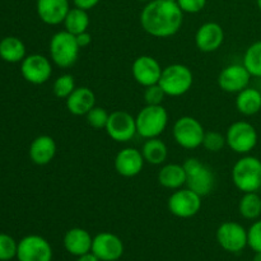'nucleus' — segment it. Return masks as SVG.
<instances>
[{"mask_svg":"<svg viewBox=\"0 0 261 261\" xmlns=\"http://www.w3.org/2000/svg\"><path fill=\"white\" fill-rule=\"evenodd\" d=\"M184 23V12L176 2L150 0L140 13L142 28L155 38L175 36Z\"/></svg>","mask_w":261,"mask_h":261,"instance_id":"f257e3e1","label":"nucleus"},{"mask_svg":"<svg viewBox=\"0 0 261 261\" xmlns=\"http://www.w3.org/2000/svg\"><path fill=\"white\" fill-rule=\"evenodd\" d=\"M232 182L242 193H257L261 189V161L244 155L232 168Z\"/></svg>","mask_w":261,"mask_h":261,"instance_id":"f03ea898","label":"nucleus"},{"mask_svg":"<svg viewBox=\"0 0 261 261\" xmlns=\"http://www.w3.org/2000/svg\"><path fill=\"white\" fill-rule=\"evenodd\" d=\"M50 58L56 66L61 69L71 68L79 56V47L75 35L68 31H59L51 37L48 43Z\"/></svg>","mask_w":261,"mask_h":261,"instance_id":"7ed1b4c3","label":"nucleus"},{"mask_svg":"<svg viewBox=\"0 0 261 261\" xmlns=\"http://www.w3.org/2000/svg\"><path fill=\"white\" fill-rule=\"evenodd\" d=\"M137 134L144 139L158 138L168 125V112L162 105H145L135 116Z\"/></svg>","mask_w":261,"mask_h":261,"instance_id":"20e7f679","label":"nucleus"},{"mask_svg":"<svg viewBox=\"0 0 261 261\" xmlns=\"http://www.w3.org/2000/svg\"><path fill=\"white\" fill-rule=\"evenodd\" d=\"M194 83V74L189 66L184 64H171L162 70L158 84L166 96L180 97L188 93Z\"/></svg>","mask_w":261,"mask_h":261,"instance_id":"39448f33","label":"nucleus"},{"mask_svg":"<svg viewBox=\"0 0 261 261\" xmlns=\"http://www.w3.org/2000/svg\"><path fill=\"white\" fill-rule=\"evenodd\" d=\"M182 166L186 172V188L201 198L209 195L216 185V176L213 171L198 158H188Z\"/></svg>","mask_w":261,"mask_h":261,"instance_id":"423d86ee","label":"nucleus"},{"mask_svg":"<svg viewBox=\"0 0 261 261\" xmlns=\"http://www.w3.org/2000/svg\"><path fill=\"white\" fill-rule=\"evenodd\" d=\"M175 142L185 149H196L203 145L204 130L199 120L193 116H182L176 120L172 129Z\"/></svg>","mask_w":261,"mask_h":261,"instance_id":"0eeeda50","label":"nucleus"},{"mask_svg":"<svg viewBox=\"0 0 261 261\" xmlns=\"http://www.w3.org/2000/svg\"><path fill=\"white\" fill-rule=\"evenodd\" d=\"M257 132L252 124L247 121H236L227 129V145L239 154H249L257 144Z\"/></svg>","mask_w":261,"mask_h":261,"instance_id":"6e6552de","label":"nucleus"},{"mask_svg":"<svg viewBox=\"0 0 261 261\" xmlns=\"http://www.w3.org/2000/svg\"><path fill=\"white\" fill-rule=\"evenodd\" d=\"M201 196L189 188H181L173 191L168 198L167 206L171 214L177 218H191L201 209Z\"/></svg>","mask_w":261,"mask_h":261,"instance_id":"1a4fd4ad","label":"nucleus"},{"mask_svg":"<svg viewBox=\"0 0 261 261\" xmlns=\"http://www.w3.org/2000/svg\"><path fill=\"white\" fill-rule=\"evenodd\" d=\"M20 73L28 83L41 86L53 75V64L46 56L41 54H32L25 56L20 63Z\"/></svg>","mask_w":261,"mask_h":261,"instance_id":"9d476101","label":"nucleus"},{"mask_svg":"<svg viewBox=\"0 0 261 261\" xmlns=\"http://www.w3.org/2000/svg\"><path fill=\"white\" fill-rule=\"evenodd\" d=\"M105 130L115 142L126 143L137 134V121L132 114L119 110L110 114Z\"/></svg>","mask_w":261,"mask_h":261,"instance_id":"9b49d317","label":"nucleus"},{"mask_svg":"<svg viewBox=\"0 0 261 261\" xmlns=\"http://www.w3.org/2000/svg\"><path fill=\"white\" fill-rule=\"evenodd\" d=\"M17 259L18 261H51L53 249L43 237L30 234L18 242Z\"/></svg>","mask_w":261,"mask_h":261,"instance_id":"f8f14e48","label":"nucleus"},{"mask_svg":"<svg viewBox=\"0 0 261 261\" xmlns=\"http://www.w3.org/2000/svg\"><path fill=\"white\" fill-rule=\"evenodd\" d=\"M219 246L228 252H240L247 246V231L237 222H224L217 229Z\"/></svg>","mask_w":261,"mask_h":261,"instance_id":"ddd939ff","label":"nucleus"},{"mask_svg":"<svg viewBox=\"0 0 261 261\" xmlns=\"http://www.w3.org/2000/svg\"><path fill=\"white\" fill-rule=\"evenodd\" d=\"M250 79L251 74L244 64H231L219 73L218 86L223 92L237 94L249 87Z\"/></svg>","mask_w":261,"mask_h":261,"instance_id":"4468645a","label":"nucleus"},{"mask_svg":"<svg viewBox=\"0 0 261 261\" xmlns=\"http://www.w3.org/2000/svg\"><path fill=\"white\" fill-rule=\"evenodd\" d=\"M163 68L157 59L149 55L138 56L132 65V74L135 82L143 87L158 84Z\"/></svg>","mask_w":261,"mask_h":261,"instance_id":"2eb2a0df","label":"nucleus"},{"mask_svg":"<svg viewBox=\"0 0 261 261\" xmlns=\"http://www.w3.org/2000/svg\"><path fill=\"white\" fill-rule=\"evenodd\" d=\"M91 251L101 261H116L124 254V244L116 234L102 232L93 237Z\"/></svg>","mask_w":261,"mask_h":261,"instance_id":"dca6fc26","label":"nucleus"},{"mask_svg":"<svg viewBox=\"0 0 261 261\" xmlns=\"http://www.w3.org/2000/svg\"><path fill=\"white\" fill-rule=\"evenodd\" d=\"M224 42V31L216 22H206L195 33V45L201 53H214Z\"/></svg>","mask_w":261,"mask_h":261,"instance_id":"f3484780","label":"nucleus"},{"mask_svg":"<svg viewBox=\"0 0 261 261\" xmlns=\"http://www.w3.org/2000/svg\"><path fill=\"white\" fill-rule=\"evenodd\" d=\"M144 163L142 150L135 148H124L115 157V170L122 177H135L142 172Z\"/></svg>","mask_w":261,"mask_h":261,"instance_id":"a211bd4d","label":"nucleus"},{"mask_svg":"<svg viewBox=\"0 0 261 261\" xmlns=\"http://www.w3.org/2000/svg\"><path fill=\"white\" fill-rule=\"evenodd\" d=\"M37 14L43 23L48 25H58L64 22L70 10L69 0H37Z\"/></svg>","mask_w":261,"mask_h":261,"instance_id":"6ab92c4d","label":"nucleus"},{"mask_svg":"<svg viewBox=\"0 0 261 261\" xmlns=\"http://www.w3.org/2000/svg\"><path fill=\"white\" fill-rule=\"evenodd\" d=\"M66 109L74 116H86L96 106V94L88 87H76L65 99Z\"/></svg>","mask_w":261,"mask_h":261,"instance_id":"aec40b11","label":"nucleus"},{"mask_svg":"<svg viewBox=\"0 0 261 261\" xmlns=\"http://www.w3.org/2000/svg\"><path fill=\"white\" fill-rule=\"evenodd\" d=\"M56 142L50 135H40L35 138L30 145V158L35 165L46 166L56 154Z\"/></svg>","mask_w":261,"mask_h":261,"instance_id":"412c9836","label":"nucleus"},{"mask_svg":"<svg viewBox=\"0 0 261 261\" xmlns=\"http://www.w3.org/2000/svg\"><path fill=\"white\" fill-rule=\"evenodd\" d=\"M92 242H93V239L89 232L78 227L69 229L64 236V247L69 254L74 256H82L91 252Z\"/></svg>","mask_w":261,"mask_h":261,"instance_id":"4be33fe9","label":"nucleus"},{"mask_svg":"<svg viewBox=\"0 0 261 261\" xmlns=\"http://www.w3.org/2000/svg\"><path fill=\"white\" fill-rule=\"evenodd\" d=\"M158 182L168 190H177L186 185V172L182 165L167 163L158 172Z\"/></svg>","mask_w":261,"mask_h":261,"instance_id":"5701e85b","label":"nucleus"},{"mask_svg":"<svg viewBox=\"0 0 261 261\" xmlns=\"http://www.w3.org/2000/svg\"><path fill=\"white\" fill-rule=\"evenodd\" d=\"M236 109L245 116H252L261 110V92L247 87L244 91L237 93Z\"/></svg>","mask_w":261,"mask_h":261,"instance_id":"b1692460","label":"nucleus"},{"mask_svg":"<svg viewBox=\"0 0 261 261\" xmlns=\"http://www.w3.org/2000/svg\"><path fill=\"white\" fill-rule=\"evenodd\" d=\"M25 45L20 38L8 36L0 41V58L10 64L22 63L25 58Z\"/></svg>","mask_w":261,"mask_h":261,"instance_id":"393cba45","label":"nucleus"},{"mask_svg":"<svg viewBox=\"0 0 261 261\" xmlns=\"http://www.w3.org/2000/svg\"><path fill=\"white\" fill-rule=\"evenodd\" d=\"M142 154L144 157V161L149 165L160 166L166 162L168 157V148L165 142L160 138H152L147 139L143 144Z\"/></svg>","mask_w":261,"mask_h":261,"instance_id":"a878e982","label":"nucleus"},{"mask_svg":"<svg viewBox=\"0 0 261 261\" xmlns=\"http://www.w3.org/2000/svg\"><path fill=\"white\" fill-rule=\"evenodd\" d=\"M63 24L65 27V31L75 36L79 35V33L86 32V31H88L89 27L88 10L81 9V8L76 7L70 8Z\"/></svg>","mask_w":261,"mask_h":261,"instance_id":"bb28decb","label":"nucleus"},{"mask_svg":"<svg viewBox=\"0 0 261 261\" xmlns=\"http://www.w3.org/2000/svg\"><path fill=\"white\" fill-rule=\"evenodd\" d=\"M239 212L249 221H256L261 216V196L257 193H244L240 199Z\"/></svg>","mask_w":261,"mask_h":261,"instance_id":"cd10ccee","label":"nucleus"},{"mask_svg":"<svg viewBox=\"0 0 261 261\" xmlns=\"http://www.w3.org/2000/svg\"><path fill=\"white\" fill-rule=\"evenodd\" d=\"M242 64L251 76L261 78V41H256L247 47Z\"/></svg>","mask_w":261,"mask_h":261,"instance_id":"c85d7f7f","label":"nucleus"},{"mask_svg":"<svg viewBox=\"0 0 261 261\" xmlns=\"http://www.w3.org/2000/svg\"><path fill=\"white\" fill-rule=\"evenodd\" d=\"M75 88V81H74V76L71 74H63V75L58 76L53 84L54 94L60 99L68 98Z\"/></svg>","mask_w":261,"mask_h":261,"instance_id":"c756f323","label":"nucleus"},{"mask_svg":"<svg viewBox=\"0 0 261 261\" xmlns=\"http://www.w3.org/2000/svg\"><path fill=\"white\" fill-rule=\"evenodd\" d=\"M227 145L226 135L219 132H205L203 139V147L208 152L218 153Z\"/></svg>","mask_w":261,"mask_h":261,"instance_id":"7c9ffc66","label":"nucleus"},{"mask_svg":"<svg viewBox=\"0 0 261 261\" xmlns=\"http://www.w3.org/2000/svg\"><path fill=\"white\" fill-rule=\"evenodd\" d=\"M18 242L7 233H0V261H9L17 257Z\"/></svg>","mask_w":261,"mask_h":261,"instance_id":"2f4dec72","label":"nucleus"},{"mask_svg":"<svg viewBox=\"0 0 261 261\" xmlns=\"http://www.w3.org/2000/svg\"><path fill=\"white\" fill-rule=\"evenodd\" d=\"M110 114L103 109V107L94 106L88 114L86 115V120L89 126L93 129H105L109 121Z\"/></svg>","mask_w":261,"mask_h":261,"instance_id":"473e14b6","label":"nucleus"},{"mask_svg":"<svg viewBox=\"0 0 261 261\" xmlns=\"http://www.w3.org/2000/svg\"><path fill=\"white\" fill-rule=\"evenodd\" d=\"M247 245L255 252H261V219H257L247 231Z\"/></svg>","mask_w":261,"mask_h":261,"instance_id":"72a5a7b5","label":"nucleus"},{"mask_svg":"<svg viewBox=\"0 0 261 261\" xmlns=\"http://www.w3.org/2000/svg\"><path fill=\"white\" fill-rule=\"evenodd\" d=\"M165 97L166 93L161 88L160 84H153V86L145 87L144 101L147 105H162Z\"/></svg>","mask_w":261,"mask_h":261,"instance_id":"f704fd0d","label":"nucleus"},{"mask_svg":"<svg viewBox=\"0 0 261 261\" xmlns=\"http://www.w3.org/2000/svg\"><path fill=\"white\" fill-rule=\"evenodd\" d=\"M177 5L184 13L195 14L205 8L206 0H177Z\"/></svg>","mask_w":261,"mask_h":261,"instance_id":"c9c22d12","label":"nucleus"},{"mask_svg":"<svg viewBox=\"0 0 261 261\" xmlns=\"http://www.w3.org/2000/svg\"><path fill=\"white\" fill-rule=\"evenodd\" d=\"M99 2H101V0H73L74 5H75L76 8H81V9L84 10L93 9L94 7L98 5Z\"/></svg>","mask_w":261,"mask_h":261,"instance_id":"e433bc0d","label":"nucleus"},{"mask_svg":"<svg viewBox=\"0 0 261 261\" xmlns=\"http://www.w3.org/2000/svg\"><path fill=\"white\" fill-rule=\"evenodd\" d=\"M75 38H76V42H78L79 47L81 48L87 47V46L91 45V42H92V36H91V33H88V31H86V32H83V33H79V35L75 36Z\"/></svg>","mask_w":261,"mask_h":261,"instance_id":"4c0bfd02","label":"nucleus"},{"mask_svg":"<svg viewBox=\"0 0 261 261\" xmlns=\"http://www.w3.org/2000/svg\"><path fill=\"white\" fill-rule=\"evenodd\" d=\"M76 261H101L93 252H88V254H84L82 256H78V260Z\"/></svg>","mask_w":261,"mask_h":261,"instance_id":"58836bf2","label":"nucleus"},{"mask_svg":"<svg viewBox=\"0 0 261 261\" xmlns=\"http://www.w3.org/2000/svg\"><path fill=\"white\" fill-rule=\"evenodd\" d=\"M252 261H261V252H256L254 256V259H252Z\"/></svg>","mask_w":261,"mask_h":261,"instance_id":"ea45409f","label":"nucleus"},{"mask_svg":"<svg viewBox=\"0 0 261 261\" xmlns=\"http://www.w3.org/2000/svg\"><path fill=\"white\" fill-rule=\"evenodd\" d=\"M256 4H257V8L261 10V0H256Z\"/></svg>","mask_w":261,"mask_h":261,"instance_id":"a19ab883","label":"nucleus"},{"mask_svg":"<svg viewBox=\"0 0 261 261\" xmlns=\"http://www.w3.org/2000/svg\"><path fill=\"white\" fill-rule=\"evenodd\" d=\"M138 2H147L148 3V2H150V0H138Z\"/></svg>","mask_w":261,"mask_h":261,"instance_id":"79ce46f5","label":"nucleus"},{"mask_svg":"<svg viewBox=\"0 0 261 261\" xmlns=\"http://www.w3.org/2000/svg\"><path fill=\"white\" fill-rule=\"evenodd\" d=\"M170 2H177V0H170Z\"/></svg>","mask_w":261,"mask_h":261,"instance_id":"37998d69","label":"nucleus"}]
</instances>
